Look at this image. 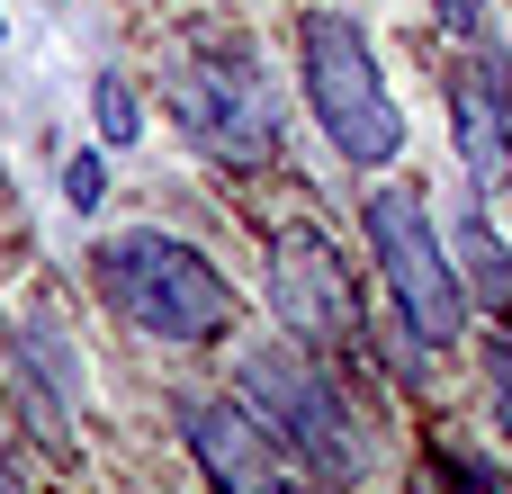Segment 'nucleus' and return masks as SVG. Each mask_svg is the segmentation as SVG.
<instances>
[{"label":"nucleus","mask_w":512,"mask_h":494,"mask_svg":"<svg viewBox=\"0 0 512 494\" xmlns=\"http://www.w3.org/2000/svg\"><path fill=\"white\" fill-rule=\"evenodd\" d=\"M99 297L117 306V324H135L144 342H216L234 324V288L225 270L153 225H126L99 243Z\"/></svg>","instance_id":"nucleus-1"},{"label":"nucleus","mask_w":512,"mask_h":494,"mask_svg":"<svg viewBox=\"0 0 512 494\" xmlns=\"http://www.w3.org/2000/svg\"><path fill=\"white\" fill-rule=\"evenodd\" d=\"M297 63H306V99H315L324 144H333L342 162H360V171H387V162L405 153V117H396V99H387V81H378V54L360 45V27L306 9V18H297Z\"/></svg>","instance_id":"nucleus-2"},{"label":"nucleus","mask_w":512,"mask_h":494,"mask_svg":"<svg viewBox=\"0 0 512 494\" xmlns=\"http://www.w3.org/2000/svg\"><path fill=\"white\" fill-rule=\"evenodd\" d=\"M162 99H171V117L189 126V144L216 153V162H234V171H261V162L279 153V99H270L261 54H243V45L171 54Z\"/></svg>","instance_id":"nucleus-3"},{"label":"nucleus","mask_w":512,"mask_h":494,"mask_svg":"<svg viewBox=\"0 0 512 494\" xmlns=\"http://www.w3.org/2000/svg\"><path fill=\"white\" fill-rule=\"evenodd\" d=\"M243 396H252L261 432H270L288 459H306V468L333 477V486L360 477V432H351L333 378L306 360V342H252V351H243Z\"/></svg>","instance_id":"nucleus-4"},{"label":"nucleus","mask_w":512,"mask_h":494,"mask_svg":"<svg viewBox=\"0 0 512 494\" xmlns=\"http://www.w3.org/2000/svg\"><path fill=\"white\" fill-rule=\"evenodd\" d=\"M369 243H378V270H387V297H396V324L423 342V351H450L468 333V297H459V270L414 198L405 189H369Z\"/></svg>","instance_id":"nucleus-5"},{"label":"nucleus","mask_w":512,"mask_h":494,"mask_svg":"<svg viewBox=\"0 0 512 494\" xmlns=\"http://www.w3.org/2000/svg\"><path fill=\"white\" fill-rule=\"evenodd\" d=\"M270 297H279V324H288L306 351H342V342L360 333V297H351V279H342V252H333L315 225H279Z\"/></svg>","instance_id":"nucleus-6"},{"label":"nucleus","mask_w":512,"mask_h":494,"mask_svg":"<svg viewBox=\"0 0 512 494\" xmlns=\"http://www.w3.org/2000/svg\"><path fill=\"white\" fill-rule=\"evenodd\" d=\"M180 441L216 494H288V450L234 396H180Z\"/></svg>","instance_id":"nucleus-7"},{"label":"nucleus","mask_w":512,"mask_h":494,"mask_svg":"<svg viewBox=\"0 0 512 494\" xmlns=\"http://www.w3.org/2000/svg\"><path fill=\"white\" fill-rule=\"evenodd\" d=\"M450 135H459V162H468L477 198L512 189V63L495 45H477L450 72Z\"/></svg>","instance_id":"nucleus-8"},{"label":"nucleus","mask_w":512,"mask_h":494,"mask_svg":"<svg viewBox=\"0 0 512 494\" xmlns=\"http://www.w3.org/2000/svg\"><path fill=\"white\" fill-rule=\"evenodd\" d=\"M450 270H459V297H468L477 315L512 324V252H504V234H495L477 207H468L459 234H450Z\"/></svg>","instance_id":"nucleus-9"},{"label":"nucleus","mask_w":512,"mask_h":494,"mask_svg":"<svg viewBox=\"0 0 512 494\" xmlns=\"http://www.w3.org/2000/svg\"><path fill=\"white\" fill-rule=\"evenodd\" d=\"M90 108H99V135H108V144H135V135H144V108H135V90H126L117 72L90 81Z\"/></svg>","instance_id":"nucleus-10"},{"label":"nucleus","mask_w":512,"mask_h":494,"mask_svg":"<svg viewBox=\"0 0 512 494\" xmlns=\"http://www.w3.org/2000/svg\"><path fill=\"white\" fill-rule=\"evenodd\" d=\"M99 180H108V171H99V153H81V162L63 171V198H72V207L90 216V207H99Z\"/></svg>","instance_id":"nucleus-11"},{"label":"nucleus","mask_w":512,"mask_h":494,"mask_svg":"<svg viewBox=\"0 0 512 494\" xmlns=\"http://www.w3.org/2000/svg\"><path fill=\"white\" fill-rule=\"evenodd\" d=\"M486 378H495V405H504V423H512V324L486 342Z\"/></svg>","instance_id":"nucleus-12"},{"label":"nucleus","mask_w":512,"mask_h":494,"mask_svg":"<svg viewBox=\"0 0 512 494\" xmlns=\"http://www.w3.org/2000/svg\"><path fill=\"white\" fill-rule=\"evenodd\" d=\"M432 9H441L450 36H477V18H486V0H432Z\"/></svg>","instance_id":"nucleus-13"},{"label":"nucleus","mask_w":512,"mask_h":494,"mask_svg":"<svg viewBox=\"0 0 512 494\" xmlns=\"http://www.w3.org/2000/svg\"><path fill=\"white\" fill-rule=\"evenodd\" d=\"M0 494H27V486H18V468H9V450H0Z\"/></svg>","instance_id":"nucleus-14"},{"label":"nucleus","mask_w":512,"mask_h":494,"mask_svg":"<svg viewBox=\"0 0 512 494\" xmlns=\"http://www.w3.org/2000/svg\"><path fill=\"white\" fill-rule=\"evenodd\" d=\"M0 27H9V18H0Z\"/></svg>","instance_id":"nucleus-15"},{"label":"nucleus","mask_w":512,"mask_h":494,"mask_svg":"<svg viewBox=\"0 0 512 494\" xmlns=\"http://www.w3.org/2000/svg\"><path fill=\"white\" fill-rule=\"evenodd\" d=\"M27 494H36V486H27Z\"/></svg>","instance_id":"nucleus-16"},{"label":"nucleus","mask_w":512,"mask_h":494,"mask_svg":"<svg viewBox=\"0 0 512 494\" xmlns=\"http://www.w3.org/2000/svg\"><path fill=\"white\" fill-rule=\"evenodd\" d=\"M288 494H297V486H288Z\"/></svg>","instance_id":"nucleus-17"}]
</instances>
